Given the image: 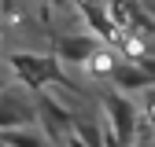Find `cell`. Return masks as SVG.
I'll return each instance as SVG.
<instances>
[{
    "label": "cell",
    "mask_w": 155,
    "mask_h": 147,
    "mask_svg": "<svg viewBox=\"0 0 155 147\" xmlns=\"http://www.w3.org/2000/svg\"><path fill=\"white\" fill-rule=\"evenodd\" d=\"M8 66H11V74L18 77V88H26L30 96H41V92H48V81L67 85V77H63L59 59H55V55L11 52V55H8Z\"/></svg>",
    "instance_id": "cell-1"
},
{
    "label": "cell",
    "mask_w": 155,
    "mask_h": 147,
    "mask_svg": "<svg viewBox=\"0 0 155 147\" xmlns=\"http://www.w3.org/2000/svg\"><path fill=\"white\" fill-rule=\"evenodd\" d=\"M100 107H104V114H107V129L129 147L133 140H137V118H140V107L133 103L126 92H104V96H100Z\"/></svg>",
    "instance_id": "cell-2"
},
{
    "label": "cell",
    "mask_w": 155,
    "mask_h": 147,
    "mask_svg": "<svg viewBox=\"0 0 155 147\" xmlns=\"http://www.w3.org/2000/svg\"><path fill=\"white\" fill-rule=\"evenodd\" d=\"M37 99V125H41V133L55 143L63 147V140L74 133V110L59 103V96H52V92H41Z\"/></svg>",
    "instance_id": "cell-3"
},
{
    "label": "cell",
    "mask_w": 155,
    "mask_h": 147,
    "mask_svg": "<svg viewBox=\"0 0 155 147\" xmlns=\"http://www.w3.org/2000/svg\"><path fill=\"white\" fill-rule=\"evenodd\" d=\"M37 125V99L26 88H0V133Z\"/></svg>",
    "instance_id": "cell-4"
},
{
    "label": "cell",
    "mask_w": 155,
    "mask_h": 147,
    "mask_svg": "<svg viewBox=\"0 0 155 147\" xmlns=\"http://www.w3.org/2000/svg\"><path fill=\"white\" fill-rule=\"evenodd\" d=\"M104 41L96 33H63V37H55V59L67 63V66H89L96 55H100Z\"/></svg>",
    "instance_id": "cell-5"
},
{
    "label": "cell",
    "mask_w": 155,
    "mask_h": 147,
    "mask_svg": "<svg viewBox=\"0 0 155 147\" xmlns=\"http://www.w3.org/2000/svg\"><path fill=\"white\" fill-rule=\"evenodd\" d=\"M107 81L114 85V92H148L151 88V77L144 74L140 63H118Z\"/></svg>",
    "instance_id": "cell-6"
},
{
    "label": "cell",
    "mask_w": 155,
    "mask_h": 147,
    "mask_svg": "<svg viewBox=\"0 0 155 147\" xmlns=\"http://www.w3.org/2000/svg\"><path fill=\"white\" fill-rule=\"evenodd\" d=\"M81 15H85V22L92 26V33L100 37L104 44H111L114 37H118V22L100 8V4H92V0H81Z\"/></svg>",
    "instance_id": "cell-7"
},
{
    "label": "cell",
    "mask_w": 155,
    "mask_h": 147,
    "mask_svg": "<svg viewBox=\"0 0 155 147\" xmlns=\"http://www.w3.org/2000/svg\"><path fill=\"white\" fill-rule=\"evenodd\" d=\"M0 147H55L37 125H26V129H8L0 133Z\"/></svg>",
    "instance_id": "cell-8"
},
{
    "label": "cell",
    "mask_w": 155,
    "mask_h": 147,
    "mask_svg": "<svg viewBox=\"0 0 155 147\" xmlns=\"http://www.w3.org/2000/svg\"><path fill=\"white\" fill-rule=\"evenodd\" d=\"M137 107H140V118H148V121L155 125V85H151L148 92H140V103H137Z\"/></svg>",
    "instance_id": "cell-9"
},
{
    "label": "cell",
    "mask_w": 155,
    "mask_h": 147,
    "mask_svg": "<svg viewBox=\"0 0 155 147\" xmlns=\"http://www.w3.org/2000/svg\"><path fill=\"white\" fill-rule=\"evenodd\" d=\"M140 66H144V74L151 77V85H155V55H144V59H137Z\"/></svg>",
    "instance_id": "cell-10"
},
{
    "label": "cell",
    "mask_w": 155,
    "mask_h": 147,
    "mask_svg": "<svg viewBox=\"0 0 155 147\" xmlns=\"http://www.w3.org/2000/svg\"><path fill=\"white\" fill-rule=\"evenodd\" d=\"M104 147H126V143H122V140H118V136H114L111 129H107V140H104Z\"/></svg>",
    "instance_id": "cell-11"
},
{
    "label": "cell",
    "mask_w": 155,
    "mask_h": 147,
    "mask_svg": "<svg viewBox=\"0 0 155 147\" xmlns=\"http://www.w3.org/2000/svg\"><path fill=\"white\" fill-rule=\"evenodd\" d=\"M48 4H52V8H67L70 0H48Z\"/></svg>",
    "instance_id": "cell-12"
},
{
    "label": "cell",
    "mask_w": 155,
    "mask_h": 147,
    "mask_svg": "<svg viewBox=\"0 0 155 147\" xmlns=\"http://www.w3.org/2000/svg\"><path fill=\"white\" fill-rule=\"evenodd\" d=\"M0 4H4V0H0Z\"/></svg>",
    "instance_id": "cell-13"
}]
</instances>
